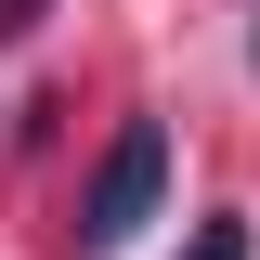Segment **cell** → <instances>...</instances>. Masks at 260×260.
I'll list each match as a JSON object with an SVG mask.
<instances>
[{
    "label": "cell",
    "instance_id": "cell-3",
    "mask_svg": "<svg viewBox=\"0 0 260 260\" xmlns=\"http://www.w3.org/2000/svg\"><path fill=\"white\" fill-rule=\"evenodd\" d=\"M26 26H39V0H0V39H26Z\"/></svg>",
    "mask_w": 260,
    "mask_h": 260
},
{
    "label": "cell",
    "instance_id": "cell-1",
    "mask_svg": "<svg viewBox=\"0 0 260 260\" xmlns=\"http://www.w3.org/2000/svg\"><path fill=\"white\" fill-rule=\"evenodd\" d=\"M156 195H169V130H156V117H130L117 143H104L91 195H78V247H130V234L156 221Z\"/></svg>",
    "mask_w": 260,
    "mask_h": 260
},
{
    "label": "cell",
    "instance_id": "cell-2",
    "mask_svg": "<svg viewBox=\"0 0 260 260\" xmlns=\"http://www.w3.org/2000/svg\"><path fill=\"white\" fill-rule=\"evenodd\" d=\"M182 260H247V221H195V247Z\"/></svg>",
    "mask_w": 260,
    "mask_h": 260
}]
</instances>
